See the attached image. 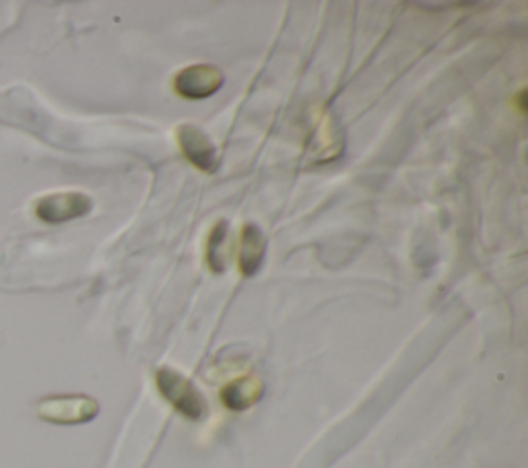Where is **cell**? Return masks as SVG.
<instances>
[{
	"instance_id": "cell-1",
	"label": "cell",
	"mask_w": 528,
	"mask_h": 468,
	"mask_svg": "<svg viewBox=\"0 0 528 468\" xmlns=\"http://www.w3.org/2000/svg\"><path fill=\"white\" fill-rule=\"evenodd\" d=\"M155 382L159 394L184 417L198 421L205 415L207 405L203 394L198 392L194 384L188 378H184L180 372L172 370V367H161V370H157Z\"/></svg>"
},
{
	"instance_id": "cell-8",
	"label": "cell",
	"mask_w": 528,
	"mask_h": 468,
	"mask_svg": "<svg viewBox=\"0 0 528 468\" xmlns=\"http://www.w3.org/2000/svg\"><path fill=\"white\" fill-rule=\"evenodd\" d=\"M262 394V384L256 378H240L223 388L221 400L227 409L244 411L252 407Z\"/></svg>"
},
{
	"instance_id": "cell-7",
	"label": "cell",
	"mask_w": 528,
	"mask_h": 468,
	"mask_svg": "<svg viewBox=\"0 0 528 468\" xmlns=\"http://www.w3.org/2000/svg\"><path fill=\"white\" fill-rule=\"evenodd\" d=\"M267 254V236L256 223H246L240 236V254L238 266L244 277H254L264 262Z\"/></svg>"
},
{
	"instance_id": "cell-4",
	"label": "cell",
	"mask_w": 528,
	"mask_h": 468,
	"mask_svg": "<svg viewBox=\"0 0 528 468\" xmlns=\"http://www.w3.org/2000/svg\"><path fill=\"white\" fill-rule=\"evenodd\" d=\"M99 413V407L89 396H54L46 398L38 407V415L44 421L58 425L87 423Z\"/></svg>"
},
{
	"instance_id": "cell-9",
	"label": "cell",
	"mask_w": 528,
	"mask_h": 468,
	"mask_svg": "<svg viewBox=\"0 0 528 468\" xmlns=\"http://www.w3.org/2000/svg\"><path fill=\"white\" fill-rule=\"evenodd\" d=\"M227 236H229L227 221H217L209 233L207 264L215 275H221L227 269Z\"/></svg>"
},
{
	"instance_id": "cell-2",
	"label": "cell",
	"mask_w": 528,
	"mask_h": 468,
	"mask_svg": "<svg viewBox=\"0 0 528 468\" xmlns=\"http://www.w3.org/2000/svg\"><path fill=\"white\" fill-rule=\"evenodd\" d=\"M93 209L91 198L83 192H54L36 200L33 213L46 223H64L85 217Z\"/></svg>"
},
{
	"instance_id": "cell-6",
	"label": "cell",
	"mask_w": 528,
	"mask_h": 468,
	"mask_svg": "<svg viewBox=\"0 0 528 468\" xmlns=\"http://www.w3.org/2000/svg\"><path fill=\"white\" fill-rule=\"evenodd\" d=\"M225 79L211 64H192L174 77V89L186 99H205L223 87Z\"/></svg>"
},
{
	"instance_id": "cell-5",
	"label": "cell",
	"mask_w": 528,
	"mask_h": 468,
	"mask_svg": "<svg viewBox=\"0 0 528 468\" xmlns=\"http://www.w3.org/2000/svg\"><path fill=\"white\" fill-rule=\"evenodd\" d=\"M178 145L182 155L205 174H215L219 170V153L215 143L209 139L203 128L194 124H182L176 130Z\"/></svg>"
},
{
	"instance_id": "cell-3",
	"label": "cell",
	"mask_w": 528,
	"mask_h": 468,
	"mask_svg": "<svg viewBox=\"0 0 528 468\" xmlns=\"http://www.w3.org/2000/svg\"><path fill=\"white\" fill-rule=\"evenodd\" d=\"M345 151V139L343 130L337 124L335 116L330 112H324L318 116L316 126L310 132L308 147H306V157L314 165H322L328 161H335L343 155Z\"/></svg>"
}]
</instances>
